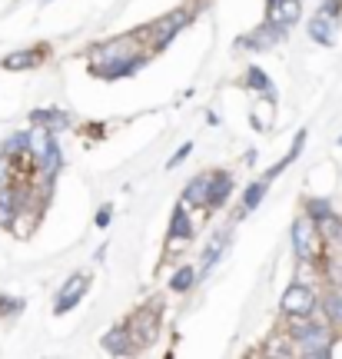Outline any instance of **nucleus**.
<instances>
[{
  "mask_svg": "<svg viewBox=\"0 0 342 359\" xmlns=\"http://www.w3.org/2000/svg\"><path fill=\"white\" fill-rule=\"evenodd\" d=\"M146 57H150V50L143 47V40L137 34H130V37H116L110 43H97L90 50L87 64L93 77L116 80V77H127V74L139 70V67L146 64Z\"/></svg>",
  "mask_w": 342,
  "mask_h": 359,
  "instance_id": "1",
  "label": "nucleus"
},
{
  "mask_svg": "<svg viewBox=\"0 0 342 359\" xmlns=\"http://www.w3.org/2000/svg\"><path fill=\"white\" fill-rule=\"evenodd\" d=\"M289 333L296 339V353L299 356H332L336 349V330L329 326L326 316H306V320H289Z\"/></svg>",
  "mask_w": 342,
  "mask_h": 359,
  "instance_id": "2",
  "label": "nucleus"
},
{
  "mask_svg": "<svg viewBox=\"0 0 342 359\" xmlns=\"http://www.w3.org/2000/svg\"><path fill=\"white\" fill-rule=\"evenodd\" d=\"M190 20H193L190 11H173V13H166V17H160V20H153L150 27H143L137 37L143 40V47H146L150 53H153V50H163L166 43L177 37L179 30L190 24Z\"/></svg>",
  "mask_w": 342,
  "mask_h": 359,
  "instance_id": "3",
  "label": "nucleus"
},
{
  "mask_svg": "<svg viewBox=\"0 0 342 359\" xmlns=\"http://www.w3.org/2000/svg\"><path fill=\"white\" fill-rule=\"evenodd\" d=\"M292 250H296V259H306V263H319L326 253V240L309 213H303L292 223Z\"/></svg>",
  "mask_w": 342,
  "mask_h": 359,
  "instance_id": "4",
  "label": "nucleus"
},
{
  "mask_svg": "<svg viewBox=\"0 0 342 359\" xmlns=\"http://www.w3.org/2000/svg\"><path fill=\"white\" fill-rule=\"evenodd\" d=\"M279 309H282V316H286V320H306V316H316L319 293L313 290V286L292 280V286L282 293V299H279Z\"/></svg>",
  "mask_w": 342,
  "mask_h": 359,
  "instance_id": "5",
  "label": "nucleus"
},
{
  "mask_svg": "<svg viewBox=\"0 0 342 359\" xmlns=\"http://www.w3.org/2000/svg\"><path fill=\"white\" fill-rule=\"evenodd\" d=\"M130 326V336H133V346L139 349H146L156 339V330H160V303H150V306H143L133 316V320H127Z\"/></svg>",
  "mask_w": 342,
  "mask_h": 359,
  "instance_id": "6",
  "label": "nucleus"
},
{
  "mask_svg": "<svg viewBox=\"0 0 342 359\" xmlns=\"http://www.w3.org/2000/svg\"><path fill=\"white\" fill-rule=\"evenodd\" d=\"M170 236H166V253H177L179 246H186L193 240V219H190V210H186V203H179L177 210H173V217H170Z\"/></svg>",
  "mask_w": 342,
  "mask_h": 359,
  "instance_id": "7",
  "label": "nucleus"
},
{
  "mask_svg": "<svg viewBox=\"0 0 342 359\" xmlns=\"http://www.w3.org/2000/svg\"><path fill=\"white\" fill-rule=\"evenodd\" d=\"M87 283H90V276H83V273L70 276V280L60 286L57 299H53V313H67V309H74L76 303L83 299V293H87Z\"/></svg>",
  "mask_w": 342,
  "mask_h": 359,
  "instance_id": "8",
  "label": "nucleus"
},
{
  "mask_svg": "<svg viewBox=\"0 0 342 359\" xmlns=\"http://www.w3.org/2000/svg\"><path fill=\"white\" fill-rule=\"evenodd\" d=\"M266 4H269V24L282 27V30L303 17V0H266Z\"/></svg>",
  "mask_w": 342,
  "mask_h": 359,
  "instance_id": "9",
  "label": "nucleus"
},
{
  "mask_svg": "<svg viewBox=\"0 0 342 359\" xmlns=\"http://www.w3.org/2000/svg\"><path fill=\"white\" fill-rule=\"evenodd\" d=\"M309 37L322 43V47H332L336 43V17L326 11H319L313 20H309Z\"/></svg>",
  "mask_w": 342,
  "mask_h": 359,
  "instance_id": "10",
  "label": "nucleus"
},
{
  "mask_svg": "<svg viewBox=\"0 0 342 359\" xmlns=\"http://www.w3.org/2000/svg\"><path fill=\"white\" fill-rule=\"evenodd\" d=\"M279 37H282V27H276V24H269L266 20V24L259 27V30H253L249 37H242L240 47H246V50H269Z\"/></svg>",
  "mask_w": 342,
  "mask_h": 359,
  "instance_id": "11",
  "label": "nucleus"
},
{
  "mask_svg": "<svg viewBox=\"0 0 342 359\" xmlns=\"http://www.w3.org/2000/svg\"><path fill=\"white\" fill-rule=\"evenodd\" d=\"M210 190H213V173H200L190 180V187L183 190V203L186 206H210Z\"/></svg>",
  "mask_w": 342,
  "mask_h": 359,
  "instance_id": "12",
  "label": "nucleus"
},
{
  "mask_svg": "<svg viewBox=\"0 0 342 359\" xmlns=\"http://www.w3.org/2000/svg\"><path fill=\"white\" fill-rule=\"evenodd\" d=\"M103 349H107V353H114V356H130V353H137L127 323H123V326H116V330H110V333L103 336Z\"/></svg>",
  "mask_w": 342,
  "mask_h": 359,
  "instance_id": "13",
  "label": "nucleus"
},
{
  "mask_svg": "<svg viewBox=\"0 0 342 359\" xmlns=\"http://www.w3.org/2000/svg\"><path fill=\"white\" fill-rule=\"evenodd\" d=\"M319 269H322V280L329 283V286L342 290V253H339V246H326V253H322V259H319Z\"/></svg>",
  "mask_w": 342,
  "mask_h": 359,
  "instance_id": "14",
  "label": "nucleus"
},
{
  "mask_svg": "<svg viewBox=\"0 0 342 359\" xmlns=\"http://www.w3.org/2000/svg\"><path fill=\"white\" fill-rule=\"evenodd\" d=\"M17 210H20V193H17V183H0V226H7V230H11Z\"/></svg>",
  "mask_w": 342,
  "mask_h": 359,
  "instance_id": "15",
  "label": "nucleus"
},
{
  "mask_svg": "<svg viewBox=\"0 0 342 359\" xmlns=\"http://www.w3.org/2000/svg\"><path fill=\"white\" fill-rule=\"evenodd\" d=\"M30 123L50 130V133H60V130L70 127V116H67L64 110H57V107H47V110H34V114H30Z\"/></svg>",
  "mask_w": 342,
  "mask_h": 359,
  "instance_id": "16",
  "label": "nucleus"
},
{
  "mask_svg": "<svg viewBox=\"0 0 342 359\" xmlns=\"http://www.w3.org/2000/svg\"><path fill=\"white\" fill-rule=\"evenodd\" d=\"M319 309H322V316L329 320L332 330L342 333V290L329 286V293H322V299H319Z\"/></svg>",
  "mask_w": 342,
  "mask_h": 359,
  "instance_id": "17",
  "label": "nucleus"
},
{
  "mask_svg": "<svg viewBox=\"0 0 342 359\" xmlns=\"http://www.w3.org/2000/svg\"><path fill=\"white\" fill-rule=\"evenodd\" d=\"M229 193H233V177H229L226 170L213 173V190H210V206H206V210H219V206H226Z\"/></svg>",
  "mask_w": 342,
  "mask_h": 359,
  "instance_id": "18",
  "label": "nucleus"
},
{
  "mask_svg": "<svg viewBox=\"0 0 342 359\" xmlns=\"http://www.w3.org/2000/svg\"><path fill=\"white\" fill-rule=\"evenodd\" d=\"M43 60V50H13L4 57V70H30V67H37Z\"/></svg>",
  "mask_w": 342,
  "mask_h": 359,
  "instance_id": "19",
  "label": "nucleus"
},
{
  "mask_svg": "<svg viewBox=\"0 0 342 359\" xmlns=\"http://www.w3.org/2000/svg\"><path fill=\"white\" fill-rule=\"evenodd\" d=\"M246 87H249V90H259V93H263V97H269V100L276 97V90H273L269 77L263 74V70H259V67H249V70H246Z\"/></svg>",
  "mask_w": 342,
  "mask_h": 359,
  "instance_id": "20",
  "label": "nucleus"
},
{
  "mask_svg": "<svg viewBox=\"0 0 342 359\" xmlns=\"http://www.w3.org/2000/svg\"><path fill=\"white\" fill-rule=\"evenodd\" d=\"M266 190H269V180H266V177L256 180L253 187H246V193H242V213L256 210V206H259V200L266 196Z\"/></svg>",
  "mask_w": 342,
  "mask_h": 359,
  "instance_id": "21",
  "label": "nucleus"
},
{
  "mask_svg": "<svg viewBox=\"0 0 342 359\" xmlns=\"http://www.w3.org/2000/svg\"><path fill=\"white\" fill-rule=\"evenodd\" d=\"M193 280H196V269L193 266H179L177 273H173V280H170V286L177 290V293H186L193 286Z\"/></svg>",
  "mask_w": 342,
  "mask_h": 359,
  "instance_id": "22",
  "label": "nucleus"
},
{
  "mask_svg": "<svg viewBox=\"0 0 342 359\" xmlns=\"http://www.w3.org/2000/svg\"><path fill=\"white\" fill-rule=\"evenodd\" d=\"M13 180H17V163L0 150V183H13Z\"/></svg>",
  "mask_w": 342,
  "mask_h": 359,
  "instance_id": "23",
  "label": "nucleus"
},
{
  "mask_svg": "<svg viewBox=\"0 0 342 359\" xmlns=\"http://www.w3.org/2000/svg\"><path fill=\"white\" fill-rule=\"evenodd\" d=\"M306 213H309L313 219H322V217H329L332 213V203L329 200H309V203H306Z\"/></svg>",
  "mask_w": 342,
  "mask_h": 359,
  "instance_id": "24",
  "label": "nucleus"
},
{
  "mask_svg": "<svg viewBox=\"0 0 342 359\" xmlns=\"http://www.w3.org/2000/svg\"><path fill=\"white\" fill-rule=\"evenodd\" d=\"M219 250H223V236H219V240H213V243L206 246V253H203V273L216 263V257H219Z\"/></svg>",
  "mask_w": 342,
  "mask_h": 359,
  "instance_id": "25",
  "label": "nucleus"
},
{
  "mask_svg": "<svg viewBox=\"0 0 342 359\" xmlns=\"http://www.w3.org/2000/svg\"><path fill=\"white\" fill-rule=\"evenodd\" d=\"M24 303L20 299H11V296H0V316H13V313H20Z\"/></svg>",
  "mask_w": 342,
  "mask_h": 359,
  "instance_id": "26",
  "label": "nucleus"
},
{
  "mask_svg": "<svg viewBox=\"0 0 342 359\" xmlns=\"http://www.w3.org/2000/svg\"><path fill=\"white\" fill-rule=\"evenodd\" d=\"M193 154V143H183V147H179L177 154H173V160H170V163H166V167L173 170V167H179V163H183V160H186V156Z\"/></svg>",
  "mask_w": 342,
  "mask_h": 359,
  "instance_id": "27",
  "label": "nucleus"
},
{
  "mask_svg": "<svg viewBox=\"0 0 342 359\" xmlns=\"http://www.w3.org/2000/svg\"><path fill=\"white\" fill-rule=\"evenodd\" d=\"M319 11H326V13H332V17H336V13L342 11V0H322V7H319Z\"/></svg>",
  "mask_w": 342,
  "mask_h": 359,
  "instance_id": "28",
  "label": "nucleus"
},
{
  "mask_svg": "<svg viewBox=\"0 0 342 359\" xmlns=\"http://www.w3.org/2000/svg\"><path fill=\"white\" fill-rule=\"evenodd\" d=\"M110 217H114V213H110V206H103L100 213H97V226H107V223H110Z\"/></svg>",
  "mask_w": 342,
  "mask_h": 359,
  "instance_id": "29",
  "label": "nucleus"
},
{
  "mask_svg": "<svg viewBox=\"0 0 342 359\" xmlns=\"http://www.w3.org/2000/svg\"><path fill=\"white\" fill-rule=\"evenodd\" d=\"M43 4H50V0H43Z\"/></svg>",
  "mask_w": 342,
  "mask_h": 359,
  "instance_id": "30",
  "label": "nucleus"
},
{
  "mask_svg": "<svg viewBox=\"0 0 342 359\" xmlns=\"http://www.w3.org/2000/svg\"><path fill=\"white\" fill-rule=\"evenodd\" d=\"M339 143H342V137H339Z\"/></svg>",
  "mask_w": 342,
  "mask_h": 359,
  "instance_id": "31",
  "label": "nucleus"
}]
</instances>
